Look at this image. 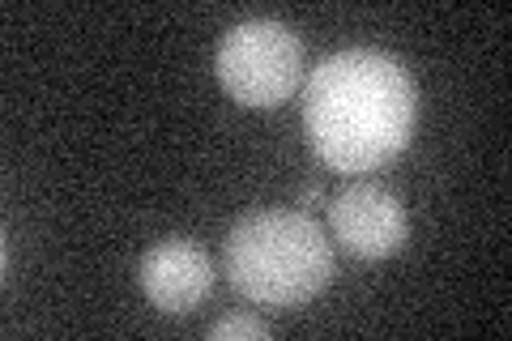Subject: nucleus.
I'll return each instance as SVG.
<instances>
[{
	"label": "nucleus",
	"mask_w": 512,
	"mask_h": 341,
	"mask_svg": "<svg viewBox=\"0 0 512 341\" xmlns=\"http://www.w3.org/2000/svg\"><path fill=\"white\" fill-rule=\"evenodd\" d=\"M141 290L154 307L180 316L201 307L214 290V261L197 239H167L141 256Z\"/></svg>",
	"instance_id": "39448f33"
},
{
	"label": "nucleus",
	"mask_w": 512,
	"mask_h": 341,
	"mask_svg": "<svg viewBox=\"0 0 512 341\" xmlns=\"http://www.w3.org/2000/svg\"><path fill=\"white\" fill-rule=\"evenodd\" d=\"M274 329H269L265 320L256 316H222L218 324H210V337L214 341H235V337H269Z\"/></svg>",
	"instance_id": "423d86ee"
},
{
	"label": "nucleus",
	"mask_w": 512,
	"mask_h": 341,
	"mask_svg": "<svg viewBox=\"0 0 512 341\" xmlns=\"http://www.w3.org/2000/svg\"><path fill=\"white\" fill-rule=\"evenodd\" d=\"M320 201H325V188H320V184L303 188V205H320Z\"/></svg>",
	"instance_id": "0eeeda50"
},
{
	"label": "nucleus",
	"mask_w": 512,
	"mask_h": 341,
	"mask_svg": "<svg viewBox=\"0 0 512 341\" xmlns=\"http://www.w3.org/2000/svg\"><path fill=\"white\" fill-rule=\"evenodd\" d=\"M329 231L346 252L363 256V261H384L406 248L410 218L389 188L350 184L329 205Z\"/></svg>",
	"instance_id": "20e7f679"
},
{
	"label": "nucleus",
	"mask_w": 512,
	"mask_h": 341,
	"mask_svg": "<svg viewBox=\"0 0 512 341\" xmlns=\"http://www.w3.org/2000/svg\"><path fill=\"white\" fill-rule=\"evenodd\" d=\"M414 77L397 56L350 47L320 60L303 86V128L316 158L342 175L376 171L414 133Z\"/></svg>",
	"instance_id": "f257e3e1"
},
{
	"label": "nucleus",
	"mask_w": 512,
	"mask_h": 341,
	"mask_svg": "<svg viewBox=\"0 0 512 341\" xmlns=\"http://www.w3.org/2000/svg\"><path fill=\"white\" fill-rule=\"evenodd\" d=\"M303 77V43L291 26L252 18L227 30L218 43V81L244 107H278Z\"/></svg>",
	"instance_id": "7ed1b4c3"
},
{
	"label": "nucleus",
	"mask_w": 512,
	"mask_h": 341,
	"mask_svg": "<svg viewBox=\"0 0 512 341\" xmlns=\"http://www.w3.org/2000/svg\"><path fill=\"white\" fill-rule=\"evenodd\" d=\"M227 278L261 307H295L329 286L333 248L325 226L291 209H261L231 226Z\"/></svg>",
	"instance_id": "f03ea898"
}]
</instances>
